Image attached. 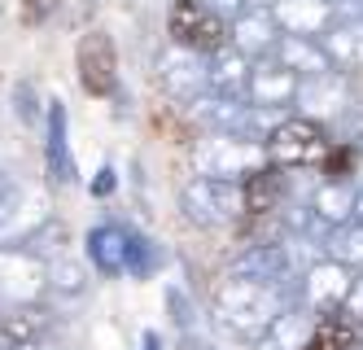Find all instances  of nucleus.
I'll use <instances>...</instances> for the list:
<instances>
[{
	"mask_svg": "<svg viewBox=\"0 0 363 350\" xmlns=\"http://www.w3.org/2000/svg\"><path fill=\"white\" fill-rule=\"evenodd\" d=\"M284 307H294V285H267V280L228 272V280L215 289L219 329L232 333V337H241V341H254Z\"/></svg>",
	"mask_w": 363,
	"mask_h": 350,
	"instance_id": "obj_1",
	"label": "nucleus"
},
{
	"mask_svg": "<svg viewBox=\"0 0 363 350\" xmlns=\"http://www.w3.org/2000/svg\"><path fill=\"white\" fill-rule=\"evenodd\" d=\"M193 167L197 175H215V180H245L258 167H267V149L263 141L250 136H228V131H206L193 145Z\"/></svg>",
	"mask_w": 363,
	"mask_h": 350,
	"instance_id": "obj_2",
	"label": "nucleus"
},
{
	"mask_svg": "<svg viewBox=\"0 0 363 350\" xmlns=\"http://www.w3.org/2000/svg\"><path fill=\"white\" fill-rule=\"evenodd\" d=\"M179 210L193 228H223L245 214V197L237 180H215V175H193L179 188Z\"/></svg>",
	"mask_w": 363,
	"mask_h": 350,
	"instance_id": "obj_3",
	"label": "nucleus"
},
{
	"mask_svg": "<svg viewBox=\"0 0 363 350\" xmlns=\"http://www.w3.org/2000/svg\"><path fill=\"white\" fill-rule=\"evenodd\" d=\"M350 289H354V272L324 254V258H315V263L302 267V276L294 285V302L306 315L320 319V315H333V311H346Z\"/></svg>",
	"mask_w": 363,
	"mask_h": 350,
	"instance_id": "obj_4",
	"label": "nucleus"
},
{
	"mask_svg": "<svg viewBox=\"0 0 363 350\" xmlns=\"http://www.w3.org/2000/svg\"><path fill=\"white\" fill-rule=\"evenodd\" d=\"M263 149H267V163L289 171V167H315L320 158L328 153V141H324V127L306 114H294V119H280L272 123V131L263 136Z\"/></svg>",
	"mask_w": 363,
	"mask_h": 350,
	"instance_id": "obj_5",
	"label": "nucleus"
},
{
	"mask_svg": "<svg viewBox=\"0 0 363 350\" xmlns=\"http://www.w3.org/2000/svg\"><path fill=\"white\" fill-rule=\"evenodd\" d=\"M48 224H53V210L40 188H5L0 193V246H27Z\"/></svg>",
	"mask_w": 363,
	"mask_h": 350,
	"instance_id": "obj_6",
	"label": "nucleus"
},
{
	"mask_svg": "<svg viewBox=\"0 0 363 350\" xmlns=\"http://www.w3.org/2000/svg\"><path fill=\"white\" fill-rule=\"evenodd\" d=\"M44 293V258L22 246H0V307H27Z\"/></svg>",
	"mask_w": 363,
	"mask_h": 350,
	"instance_id": "obj_7",
	"label": "nucleus"
},
{
	"mask_svg": "<svg viewBox=\"0 0 363 350\" xmlns=\"http://www.w3.org/2000/svg\"><path fill=\"white\" fill-rule=\"evenodd\" d=\"M167 26H171L175 44L197 48V53H215L219 44H228V22L219 13H211L201 0H175Z\"/></svg>",
	"mask_w": 363,
	"mask_h": 350,
	"instance_id": "obj_8",
	"label": "nucleus"
},
{
	"mask_svg": "<svg viewBox=\"0 0 363 350\" xmlns=\"http://www.w3.org/2000/svg\"><path fill=\"white\" fill-rule=\"evenodd\" d=\"M158 84L171 101H197L206 92V53L171 40V48L158 53Z\"/></svg>",
	"mask_w": 363,
	"mask_h": 350,
	"instance_id": "obj_9",
	"label": "nucleus"
},
{
	"mask_svg": "<svg viewBox=\"0 0 363 350\" xmlns=\"http://www.w3.org/2000/svg\"><path fill=\"white\" fill-rule=\"evenodd\" d=\"M232 272H237V276H254V280H267V285H298L302 258L294 250V241H263V246H250L245 254H237Z\"/></svg>",
	"mask_w": 363,
	"mask_h": 350,
	"instance_id": "obj_10",
	"label": "nucleus"
},
{
	"mask_svg": "<svg viewBox=\"0 0 363 350\" xmlns=\"http://www.w3.org/2000/svg\"><path fill=\"white\" fill-rule=\"evenodd\" d=\"M298 84H302V79H298L289 66H280L276 58H258V62H250L245 101H250V105H258V110L280 114V110H289V105H294Z\"/></svg>",
	"mask_w": 363,
	"mask_h": 350,
	"instance_id": "obj_11",
	"label": "nucleus"
},
{
	"mask_svg": "<svg viewBox=\"0 0 363 350\" xmlns=\"http://www.w3.org/2000/svg\"><path fill=\"white\" fill-rule=\"evenodd\" d=\"M294 105H298L306 119H315V123H324V119H342L350 105H354V101H350V75L328 70V75H315V79H302Z\"/></svg>",
	"mask_w": 363,
	"mask_h": 350,
	"instance_id": "obj_12",
	"label": "nucleus"
},
{
	"mask_svg": "<svg viewBox=\"0 0 363 350\" xmlns=\"http://www.w3.org/2000/svg\"><path fill=\"white\" fill-rule=\"evenodd\" d=\"M276 40H280V22H276L272 9H263V5H245L237 18L228 22V44L237 48V53H245L250 62L272 58Z\"/></svg>",
	"mask_w": 363,
	"mask_h": 350,
	"instance_id": "obj_13",
	"label": "nucleus"
},
{
	"mask_svg": "<svg viewBox=\"0 0 363 350\" xmlns=\"http://www.w3.org/2000/svg\"><path fill=\"white\" fill-rule=\"evenodd\" d=\"M74 62H79V84L92 97H110L118 88V62H114V44H110L106 31H88L79 40Z\"/></svg>",
	"mask_w": 363,
	"mask_h": 350,
	"instance_id": "obj_14",
	"label": "nucleus"
},
{
	"mask_svg": "<svg viewBox=\"0 0 363 350\" xmlns=\"http://www.w3.org/2000/svg\"><path fill=\"white\" fill-rule=\"evenodd\" d=\"M272 18L280 22L284 35H324L342 18V0H276Z\"/></svg>",
	"mask_w": 363,
	"mask_h": 350,
	"instance_id": "obj_15",
	"label": "nucleus"
},
{
	"mask_svg": "<svg viewBox=\"0 0 363 350\" xmlns=\"http://www.w3.org/2000/svg\"><path fill=\"white\" fill-rule=\"evenodd\" d=\"M324 53H328V62L333 70H342V75H359L363 70V13H346V18H337L328 31L320 35Z\"/></svg>",
	"mask_w": 363,
	"mask_h": 350,
	"instance_id": "obj_16",
	"label": "nucleus"
},
{
	"mask_svg": "<svg viewBox=\"0 0 363 350\" xmlns=\"http://www.w3.org/2000/svg\"><path fill=\"white\" fill-rule=\"evenodd\" d=\"M250 84V58L237 53L232 44H219L215 53H206V92L219 97H245Z\"/></svg>",
	"mask_w": 363,
	"mask_h": 350,
	"instance_id": "obj_17",
	"label": "nucleus"
},
{
	"mask_svg": "<svg viewBox=\"0 0 363 350\" xmlns=\"http://www.w3.org/2000/svg\"><path fill=\"white\" fill-rule=\"evenodd\" d=\"M272 58H276L280 66H289L298 79H315V75H328V70H333L328 53H324V44H320L315 35H284V31H280Z\"/></svg>",
	"mask_w": 363,
	"mask_h": 350,
	"instance_id": "obj_18",
	"label": "nucleus"
},
{
	"mask_svg": "<svg viewBox=\"0 0 363 350\" xmlns=\"http://www.w3.org/2000/svg\"><path fill=\"white\" fill-rule=\"evenodd\" d=\"M359 341H363V319L350 311H333L311 324L302 350H359Z\"/></svg>",
	"mask_w": 363,
	"mask_h": 350,
	"instance_id": "obj_19",
	"label": "nucleus"
},
{
	"mask_svg": "<svg viewBox=\"0 0 363 350\" xmlns=\"http://www.w3.org/2000/svg\"><path fill=\"white\" fill-rule=\"evenodd\" d=\"M311 324H315V315H306V311L294 302V307H284V311L272 319V324L250 341V350H302Z\"/></svg>",
	"mask_w": 363,
	"mask_h": 350,
	"instance_id": "obj_20",
	"label": "nucleus"
},
{
	"mask_svg": "<svg viewBox=\"0 0 363 350\" xmlns=\"http://www.w3.org/2000/svg\"><path fill=\"white\" fill-rule=\"evenodd\" d=\"M306 210L315 214V224H320V228H337V224L354 219V184H350V180H337V175L324 180L315 193H311Z\"/></svg>",
	"mask_w": 363,
	"mask_h": 350,
	"instance_id": "obj_21",
	"label": "nucleus"
},
{
	"mask_svg": "<svg viewBox=\"0 0 363 350\" xmlns=\"http://www.w3.org/2000/svg\"><path fill=\"white\" fill-rule=\"evenodd\" d=\"M48 333V315L27 302V307H0V350H18L22 341L44 337Z\"/></svg>",
	"mask_w": 363,
	"mask_h": 350,
	"instance_id": "obj_22",
	"label": "nucleus"
},
{
	"mask_svg": "<svg viewBox=\"0 0 363 350\" xmlns=\"http://www.w3.org/2000/svg\"><path fill=\"white\" fill-rule=\"evenodd\" d=\"M88 258L96 272L106 276H123L127 272V232L114 228V224H101L88 232Z\"/></svg>",
	"mask_w": 363,
	"mask_h": 350,
	"instance_id": "obj_23",
	"label": "nucleus"
},
{
	"mask_svg": "<svg viewBox=\"0 0 363 350\" xmlns=\"http://www.w3.org/2000/svg\"><path fill=\"white\" fill-rule=\"evenodd\" d=\"M241 197H245V210L250 214L280 210V197H284V175H280V167H258L254 175H245L241 180Z\"/></svg>",
	"mask_w": 363,
	"mask_h": 350,
	"instance_id": "obj_24",
	"label": "nucleus"
},
{
	"mask_svg": "<svg viewBox=\"0 0 363 350\" xmlns=\"http://www.w3.org/2000/svg\"><path fill=\"white\" fill-rule=\"evenodd\" d=\"M324 250L328 258H337L342 267H350L354 276H363V224L359 219H346L324 232Z\"/></svg>",
	"mask_w": 363,
	"mask_h": 350,
	"instance_id": "obj_25",
	"label": "nucleus"
},
{
	"mask_svg": "<svg viewBox=\"0 0 363 350\" xmlns=\"http://www.w3.org/2000/svg\"><path fill=\"white\" fill-rule=\"evenodd\" d=\"M44 289H53L57 298H79L88 289V267L70 254H57V258H44Z\"/></svg>",
	"mask_w": 363,
	"mask_h": 350,
	"instance_id": "obj_26",
	"label": "nucleus"
},
{
	"mask_svg": "<svg viewBox=\"0 0 363 350\" xmlns=\"http://www.w3.org/2000/svg\"><path fill=\"white\" fill-rule=\"evenodd\" d=\"M48 171H53V180H62V184L74 180L70 145H66V105L62 101L48 105Z\"/></svg>",
	"mask_w": 363,
	"mask_h": 350,
	"instance_id": "obj_27",
	"label": "nucleus"
},
{
	"mask_svg": "<svg viewBox=\"0 0 363 350\" xmlns=\"http://www.w3.org/2000/svg\"><path fill=\"white\" fill-rule=\"evenodd\" d=\"M127 272L132 276H149L153 272V246L145 236H136V232H127Z\"/></svg>",
	"mask_w": 363,
	"mask_h": 350,
	"instance_id": "obj_28",
	"label": "nucleus"
},
{
	"mask_svg": "<svg viewBox=\"0 0 363 350\" xmlns=\"http://www.w3.org/2000/svg\"><path fill=\"white\" fill-rule=\"evenodd\" d=\"M13 105H18V119H27V123H35V119H40V105H35V84H31V79H22V84L13 88Z\"/></svg>",
	"mask_w": 363,
	"mask_h": 350,
	"instance_id": "obj_29",
	"label": "nucleus"
},
{
	"mask_svg": "<svg viewBox=\"0 0 363 350\" xmlns=\"http://www.w3.org/2000/svg\"><path fill=\"white\" fill-rule=\"evenodd\" d=\"M201 5L211 9V13H219L223 22H232V18H237V13L245 9V0H201Z\"/></svg>",
	"mask_w": 363,
	"mask_h": 350,
	"instance_id": "obj_30",
	"label": "nucleus"
},
{
	"mask_svg": "<svg viewBox=\"0 0 363 350\" xmlns=\"http://www.w3.org/2000/svg\"><path fill=\"white\" fill-rule=\"evenodd\" d=\"M18 350H57V346H48V341H44V337H31V341H22V346H18Z\"/></svg>",
	"mask_w": 363,
	"mask_h": 350,
	"instance_id": "obj_31",
	"label": "nucleus"
},
{
	"mask_svg": "<svg viewBox=\"0 0 363 350\" xmlns=\"http://www.w3.org/2000/svg\"><path fill=\"white\" fill-rule=\"evenodd\" d=\"M354 219L363 224V188H354Z\"/></svg>",
	"mask_w": 363,
	"mask_h": 350,
	"instance_id": "obj_32",
	"label": "nucleus"
},
{
	"mask_svg": "<svg viewBox=\"0 0 363 350\" xmlns=\"http://www.w3.org/2000/svg\"><path fill=\"white\" fill-rule=\"evenodd\" d=\"M354 127H359V136H363V105H359V114H354Z\"/></svg>",
	"mask_w": 363,
	"mask_h": 350,
	"instance_id": "obj_33",
	"label": "nucleus"
},
{
	"mask_svg": "<svg viewBox=\"0 0 363 350\" xmlns=\"http://www.w3.org/2000/svg\"><path fill=\"white\" fill-rule=\"evenodd\" d=\"M5 188H9V184H5V175H0V193H5Z\"/></svg>",
	"mask_w": 363,
	"mask_h": 350,
	"instance_id": "obj_34",
	"label": "nucleus"
}]
</instances>
